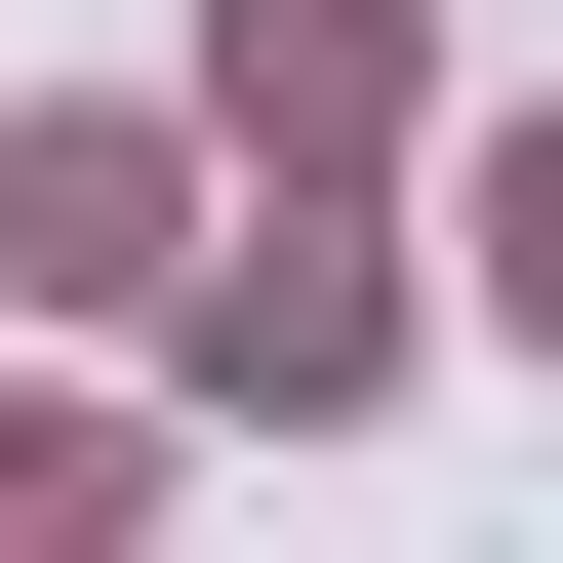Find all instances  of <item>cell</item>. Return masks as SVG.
Listing matches in <instances>:
<instances>
[{
	"label": "cell",
	"mask_w": 563,
	"mask_h": 563,
	"mask_svg": "<svg viewBox=\"0 0 563 563\" xmlns=\"http://www.w3.org/2000/svg\"><path fill=\"white\" fill-rule=\"evenodd\" d=\"M523 322H563V121H523Z\"/></svg>",
	"instance_id": "6da1fadb"
}]
</instances>
